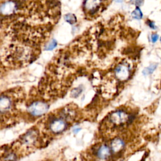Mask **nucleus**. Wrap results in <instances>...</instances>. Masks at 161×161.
<instances>
[{
	"label": "nucleus",
	"instance_id": "obj_1",
	"mask_svg": "<svg viewBox=\"0 0 161 161\" xmlns=\"http://www.w3.org/2000/svg\"><path fill=\"white\" fill-rule=\"evenodd\" d=\"M49 105L44 102L36 101L32 103L28 108V113L33 117H40L47 112Z\"/></svg>",
	"mask_w": 161,
	"mask_h": 161
},
{
	"label": "nucleus",
	"instance_id": "obj_2",
	"mask_svg": "<svg viewBox=\"0 0 161 161\" xmlns=\"http://www.w3.org/2000/svg\"><path fill=\"white\" fill-rule=\"evenodd\" d=\"M130 120V116L124 111L118 110L112 113L110 116V120L112 123L120 126L127 123Z\"/></svg>",
	"mask_w": 161,
	"mask_h": 161
},
{
	"label": "nucleus",
	"instance_id": "obj_3",
	"mask_svg": "<svg viewBox=\"0 0 161 161\" xmlns=\"http://www.w3.org/2000/svg\"><path fill=\"white\" fill-rule=\"evenodd\" d=\"M130 74L131 70L130 66L125 63L119 64L115 70V74L116 78L121 81L127 80L130 78Z\"/></svg>",
	"mask_w": 161,
	"mask_h": 161
},
{
	"label": "nucleus",
	"instance_id": "obj_4",
	"mask_svg": "<svg viewBox=\"0 0 161 161\" xmlns=\"http://www.w3.org/2000/svg\"><path fill=\"white\" fill-rule=\"evenodd\" d=\"M66 127V121L64 119L60 118H53L52 120L49 125L50 130L53 133H61L65 130Z\"/></svg>",
	"mask_w": 161,
	"mask_h": 161
},
{
	"label": "nucleus",
	"instance_id": "obj_5",
	"mask_svg": "<svg viewBox=\"0 0 161 161\" xmlns=\"http://www.w3.org/2000/svg\"><path fill=\"white\" fill-rule=\"evenodd\" d=\"M18 7V5L16 2L10 1L5 2L2 5L1 11L3 15H10L15 12Z\"/></svg>",
	"mask_w": 161,
	"mask_h": 161
},
{
	"label": "nucleus",
	"instance_id": "obj_6",
	"mask_svg": "<svg viewBox=\"0 0 161 161\" xmlns=\"http://www.w3.org/2000/svg\"><path fill=\"white\" fill-rule=\"evenodd\" d=\"M111 150L112 149L106 145H102L96 152L97 157L101 160H105L110 156Z\"/></svg>",
	"mask_w": 161,
	"mask_h": 161
},
{
	"label": "nucleus",
	"instance_id": "obj_7",
	"mask_svg": "<svg viewBox=\"0 0 161 161\" xmlns=\"http://www.w3.org/2000/svg\"><path fill=\"white\" fill-rule=\"evenodd\" d=\"M12 106V102L11 99L6 96H2L0 100V108H1L2 113H4L8 111Z\"/></svg>",
	"mask_w": 161,
	"mask_h": 161
},
{
	"label": "nucleus",
	"instance_id": "obj_8",
	"mask_svg": "<svg viewBox=\"0 0 161 161\" xmlns=\"http://www.w3.org/2000/svg\"><path fill=\"white\" fill-rule=\"evenodd\" d=\"M101 0H86L85 9L90 12H95L100 6Z\"/></svg>",
	"mask_w": 161,
	"mask_h": 161
},
{
	"label": "nucleus",
	"instance_id": "obj_9",
	"mask_svg": "<svg viewBox=\"0 0 161 161\" xmlns=\"http://www.w3.org/2000/svg\"><path fill=\"white\" fill-rule=\"evenodd\" d=\"M125 142L121 138H115L111 143V149L113 152H118L123 149Z\"/></svg>",
	"mask_w": 161,
	"mask_h": 161
},
{
	"label": "nucleus",
	"instance_id": "obj_10",
	"mask_svg": "<svg viewBox=\"0 0 161 161\" xmlns=\"http://www.w3.org/2000/svg\"><path fill=\"white\" fill-rule=\"evenodd\" d=\"M157 66H158L157 64H150L149 67L145 68L144 70H143V71H142L143 75H144V76H149V75L152 74L155 70V69H157Z\"/></svg>",
	"mask_w": 161,
	"mask_h": 161
},
{
	"label": "nucleus",
	"instance_id": "obj_11",
	"mask_svg": "<svg viewBox=\"0 0 161 161\" xmlns=\"http://www.w3.org/2000/svg\"><path fill=\"white\" fill-rule=\"evenodd\" d=\"M132 17L133 18V19H135L140 20L142 18V16H143V15H142V13L140 9L137 6L135 8V10L132 12Z\"/></svg>",
	"mask_w": 161,
	"mask_h": 161
},
{
	"label": "nucleus",
	"instance_id": "obj_12",
	"mask_svg": "<svg viewBox=\"0 0 161 161\" xmlns=\"http://www.w3.org/2000/svg\"><path fill=\"white\" fill-rule=\"evenodd\" d=\"M65 20L70 24H74L76 22V17L73 14H67L65 16Z\"/></svg>",
	"mask_w": 161,
	"mask_h": 161
},
{
	"label": "nucleus",
	"instance_id": "obj_13",
	"mask_svg": "<svg viewBox=\"0 0 161 161\" xmlns=\"http://www.w3.org/2000/svg\"><path fill=\"white\" fill-rule=\"evenodd\" d=\"M57 46V42L55 40H52L46 47L45 50H52Z\"/></svg>",
	"mask_w": 161,
	"mask_h": 161
},
{
	"label": "nucleus",
	"instance_id": "obj_14",
	"mask_svg": "<svg viewBox=\"0 0 161 161\" xmlns=\"http://www.w3.org/2000/svg\"><path fill=\"white\" fill-rule=\"evenodd\" d=\"M81 92H82V89H80V87H76L72 91V93H71V96L76 98L80 95Z\"/></svg>",
	"mask_w": 161,
	"mask_h": 161
},
{
	"label": "nucleus",
	"instance_id": "obj_15",
	"mask_svg": "<svg viewBox=\"0 0 161 161\" xmlns=\"http://www.w3.org/2000/svg\"><path fill=\"white\" fill-rule=\"evenodd\" d=\"M16 155L13 153H9L5 159V161H15Z\"/></svg>",
	"mask_w": 161,
	"mask_h": 161
},
{
	"label": "nucleus",
	"instance_id": "obj_16",
	"mask_svg": "<svg viewBox=\"0 0 161 161\" xmlns=\"http://www.w3.org/2000/svg\"><path fill=\"white\" fill-rule=\"evenodd\" d=\"M131 2L132 3L135 4L136 6H140L143 2H144V0H131Z\"/></svg>",
	"mask_w": 161,
	"mask_h": 161
},
{
	"label": "nucleus",
	"instance_id": "obj_17",
	"mask_svg": "<svg viewBox=\"0 0 161 161\" xmlns=\"http://www.w3.org/2000/svg\"><path fill=\"white\" fill-rule=\"evenodd\" d=\"M159 39V35L156 33H154V34H152V36H151V40L153 43H155Z\"/></svg>",
	"mask_w": 161,
	"mask_h": 161
},
{
	"label": "nucleus",
	"instance_id": "obj_18",
	"mask_svg": "<svg viewBox=\"0 0 161 161\" xmlns=\"http://www.w3.org/2000/svg\"><path fill=\"white\" fill-rule=\"evenodd\" d=\"M148 25H149V26L151 28H152V29H155V24H154V23L153 22H148Z\"/></svg>",
	"mask_w": 161,
	"mask_h": 161
},
{
	"label": "nucleus",
	"instance_id": "obj_19",
	"mask_svg": "<svg viewBox=\"0 0 161 161\" xmlns=\"http://www.w3.org/2000/svg\"><path fill=\"white\" fill-rule=\"evenodd\" d=\"M80 130H81V129H80V128H76V129H74L73 130V132H74V133H78Z\"/></svg>",
	"mask_w": 161,
	"mask_h": 161
},
{
	"label": "nucleus",
	"instance_id": "obj_20",
	"mask_svg": "<svg viewBox=\"0 0 161 161\" xmlns=\"http://www.w3.org/2000/svg\"><path fill=\"white\" fill-rule=\"evenodd\" d=\"M116 2H121L123 0H115Z\"/></svg>",
	"mask_w": 161,
	"mask_h": 161
},
{
	"label": "nucleus",
	"instance_id": "obj_21",
	"mask_svg": "<svg viewBox=\"0 0 161 161\" xmlns=\"http://www.w3.org/2000/svg\"><path fill=\"white\" fill-rule=\"evenodd\" d=\"M160 42H161V38H160Z\"/></svg>",
	"mask_w": 161,
	"mask_h": 161
}]
</instances>
